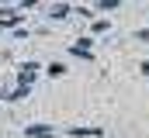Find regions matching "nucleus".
Segmentation results:
<instances>
[{
    "instance_id": "1",
    "label": "nucleus",
    "mask_w": 149,
    "mask_h": 138,
    "mask_svg": "<svg viewBox=\"0 0 149 138\" xmlns=\"http://www.w3.org/2000/svg\"><path fill=\"white\" fill-rule=\"evenodd\" d=\"M28 135H35V138H49L52 131H49L45 124H35V128H28Z\"/></svg>"
},
{
    "instance_id": "2",
    "label": "nucleus",
    "mask_w": 149,
    "mask_h": 138,
    "mask_svg": "<svg viewBox=\"0 0 149 138\" xmlns=\"http://www.w3.org/2000/svg\"><path fill=\"white\" fill-rule=\"evenodd\" d=\"M66 14H70L66 3H56V7H52V17H66Z\"/></svg>"
}]
</instances>
